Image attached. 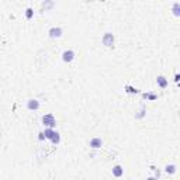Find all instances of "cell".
Listing matches in <instances>:
<instances>
[{"instance_id": "6da1fadb", "label": "cell", "mask_w": 180, "mask_h": 180, "mask_svg": "<svg viewBox=\"0 0 180 180\" xmlns=\"http://www.w3.org/2000/svg\"><path fill=\"white\" fill-rule=\"evenodd\" d=\"M42 132L45 135V139H49L53 145H59L61 143V134L58 131L52 130V128H45Z\"/></svg>"}, {"instance_id": "7a4b0ae2", "label": "cell", "mask_w": 180, "mask_h": 180, "mask_svg": "<svg viewBox=\"0 0 180 180\" xmlns=\"http://www.w3.org/2000/svg\"><path fill=\"white\" fill-rule=\"evenodd\" d=\"M41 122H42V125L45 128H55L56 127V118H55V115L53 114H51V113H48V114H45V115H42V118H41Z\"/></svg>"}, {"instance_id": "3957f363", "label": "cell", "mask_w": 180, "mask_h": 180, "mask_svg": "<svg viewBox=\"0 0 180 180\" xmlns=\"http://www.w3.org/2000/svg\"><path fill=\"white\" fill-rule=\"evenodd\" d=\"M75 58H76V52H75L73 49H65L64 52H62V61H64L65 64L73 62Z\"/></svg>"}, {"instance_id": "277c9868", "label": "cell", "mask_w": 180, "mask_h": 180, "mask_svg": "<svg viewBox=\"0 0 180 180\" xmlns=\"http://www.w3.org/2000/svg\"><path fill=\"white\" fill-rule=\"evenodd\" d=\"M101 42H103V45H106V47L113 48L114 42H115V37H114L113 32H106L103 35V38H101Z\"/></svg>"}, {"instance_id": "5b68a950", "label": "cell", "mask_w": 180, "mask_h": 180, "mask_svg": "<svg viewBox=\"0 0 180 180\" xmlns=\"http://www.w3.org/2000/svg\"><path fill=\"white\" fill-rule=\"evenodd\" d=\"M48 35H49V38H52V40L61 38L62 35H64V30H62L61 27H51V28L48 30Z\"/></svg>"}, {"instance_id": "8992f818", "label": "cell", "mask_w": 180, "mask_h": 180, "mask_svg": "<svg viewBox=\"0 0 180 180\" xmlns=\"http://www.w3.org/2000/svg\"><path fill=\"white\" fill-rule=\"evenodd\" d=\"M40 107H41V103L37 98H30V100L27 101V109H28L30 111H37V110H40Z\"/></svg>"}, {"instance_id": "52a82bcc", "label": "cell", "mask_w": 180, "mask_h": 180, "mask_svg": "<svg viewBox=\"0 0 180 180\" xmlns=\"http://www.w3.org/2000/svg\"><path fill=\"white\" fill-rule=\"evenodd\" d=\"M89 145H90V148H92V149H100L101 146H103V139L98 138V137H94V138L90 139Z\"/></svg>"}, {"instance_id": "ba28073f", "label": "cell", "mask_w": 180, "mask_h": 180, "mask_svg": "<svg viewBox=\"0 0 180 180\" xmlns=\"http://www.w3.org/2000/svg\"><path fill=\"white\" fill-rule=\"evenodd\" d=\"M156 85H158L160 89H166L167 86H169V80H167L165 76H162V75H159V76L156 77Z\"/></svg>"}, {"instance_id": "9c48e42d", "label": "cell", "mask_w": 180, "mask_h": 180, "mask_svg": "<svg viewBox=\"0 0 180 180\" xmlns=\"http://www.w3.org/2000/svg\"><path fill=\"white\" fill-rule=\"evenodd\" d=\"M111 173L114 177H122V176H124V169H122L121 165H115V166L113 167Z\"/></svg>"}, {"instance_id": "30bf717a", "label": "cell", "mask_w": 180, "mask_h": 180, "mask_svg": "<svg viewBox=\"0 0 180 180\" xmlns=\"http://www.w3.org/2000/svg\"><path fill=\"white\" fill-rule=\"evenodd\" d=\"M176 172H177V166L175 163H170L165 166V173H167V175H175Z\"/></svg>"}, {"instance_id": "8fae6325", "label": "cell", "mask_w": 180, "mask_h": 180, "mask_svg": "<svg viewBox=\"0 0 180 180\" xmlns=\"http://www.w3.org/2000/svg\"><path fill=\"white\" fill-rule=\"evenodd\" d=\"M142 98L143 100H148V101H155V100H158V94H155V93H142Z\"/></svg>"}, {"instance_id": "7c38bea8", "label": "cell", "mask_w": 180, "mask_h": 180, "mask_svg": "<svg viewBox=\"0 0 180 180\" xmlns=\"http://www.w3.org/2000/svg\"><path fill=\"white\" fill-rule=\"evenodd\" d=\"M124 90H125V93H128V94H138V93H139V90H138L137 87H134V86H130V85L125 86Z\"/></svg>"}, {"instance_id": "4fadbf2b", "label": "cell", "mask_w": 180, "mask_h": 180, "mask_svg": "<svg viewBox=\"0 0 180 180\" xmlns=\"http://www.w3.org/2000/svg\"><path fill=\"white\" fill-rule=\"evenodd\" d=\"M172 10H173V14H175L176 17L180 16V2H175V3H173Z\"/></svg>"}, {"instance_id": "5bb4252c", "label": "cell", "mask_w": 180, "mask_h": 180, "mask_svg": "<svg viewBox=\"0 0 180 180\" xmlns=\"http://www.w3.org/2000/svg\"><path fill=\"white\" fill-rule=\"evenodd\" d=\"M32 17H34V8H32V7H27L25 8V19L31 20Z\"/></svg>"}, {"instance_id": "9a60e30c", "label": "cell", "mask_w": 180, "mask_h": 180, "mask_svg": "<svg viewBox=\"0 0 180 180\" xmlns=\"http://www.w3.org/2000/svg\"><path fill=\"white\" fill-rule=\"evenodd\" d=\"M145 106H142L141 107V110H139V114H137V115H135V118L137 120H141V118H143V117H145Z\"/></svg>"}, {"instance_id": "2e32d148", "label": "cell", "mask_w": 180, "mask_h": 180, "mask_svg": "<svg viewBox=\"0 0 180 180\" xmlns=\"http://www.w3.org/2000/svg\"><path fill=\"white\" fill-rule=\"evenodd\" d=\"M41 6H42V8H51V7H53V2H42L41 3Z\"/></svg>"}, {"instance_id": "e0dca14e", "label": "cell", "mask_w": 180, "mask_h": 180, "mask_svg": "<svg viewBox=\"0 0 180 180\" xmlns=\"http://www.w3.org/2000/svg\"><path fill=\"white\" fill-rule=\"evenodd\" d=\"M154 172H155V176H154V177H156V179L159 180V177H160V170L155 167V169H154Z\"/></svg>"}, {"instance_id": "ac0fdd59", "label": "cell", "mask_w": 180, "mask_h": 180, "mask_svg": "<svg viewBox=\"0 0 180 180\" xmlns=\"http://www.w3.org/2000/svg\"><path fill=\"white\" fill-rule=\"evenodd\" d=\"M38 141H45V135H44L42 131H41V132H38Z\"/></svg>"}, {"instance_id": "d6986e66", "label": "cell", "mask_w": 180, "mask_h": 180, "mask_svg": "<svg viewBox=\"0 0 180 180\" xmlns=\"http://www.w3.org/2000/svg\"><path fill=\"white\" fill-rule=\"evenodd\" d=\"M179 79H180V75L176 73V75H175V83H179Z\"/></svg>"}, {"instance_id": "ffe728a7", "label": "cell", "mask_w": 180, "mask_h": 180, "mask_svg": "<svg viewBox=\"0 0 180 180\" xmlns=\"http://www.w3.org/2000/svg\"><path fill=\"white\" fill-rule=\"evenodd\" d=\"M146 180H158V179H156V177H154V176H151V177H148Z\"/></svg>"}]
</instances>
